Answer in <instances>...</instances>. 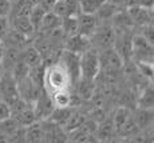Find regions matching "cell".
<instances>
[{"mask_svg":"<svg viewBox=\"0 0 154 143\" xmlns=\"http://www.w3.org/2000/svg\"><path fill=\"white\" fill-rule=\"evenodd\" d=\"M20 53H22V50L14 48V47H4L2 59H0L3 63V67H4V72H11L12 71L15 64L20 60Z\"/></svg>","mask_w":154,"mask_h":143,"instance_id":"23","label":"cell"},{"mask_svg":"<svg viewBox=\"0 0 154 143\" xmlns=\"http://www.w3.org/2000/svg\"><path fill=\"white\" fill-rule=\"evenodd\" d=\"M19 98L16 80L11 72H4L3 78L0 79V99L8 104H12Z\"/></svg>","mask_w":154,"mask_h":143,"instance_id":"10","label":"cell"},{"mask_svg":"<svg viewBox=\"0 0 154 143\" xmlns=\"http://www.w3.org/2000/svg\"><path fill=\"white\" fill-rule=\"evenodd\" d=\"M91 47V41L88 36H85L82 34H74L71 36H67L64 40V50L74 53H83Z\"/></svg>","mask_w":154,"mask_h":143,"instance_id":"14","label":"cell"},{"mask_svg":"<svg viewBox=\"0 0 154 143\" xmlns=\"http://www.w3.org/2000/svg\"><path fill=\"white\" fill-rule=\"evenodd\" d=\"M79 58H81V55L70 52V51H67V50L63 48V51L60 53V58H59V60H58L59 63L66 68L67 74H69L70 80H71V87L81 79V64H79Z\"/></svg>","mask_w":154,"mask_h":143,"instance_id":"8","label":"cell"},{"mask_svg":"<svg viewBox=\"0 0 154 143\" xmlns=\"http://www.w3.org/2000/svg\"><path fill=\"white\" fill-rule=\"evenodd\" d=\"M2 40L4 47H14V48H17V50H23L24 47L28 46L29 41H32L31 39H28L27 36L20 34L19 31H16L12 27H10L7 29V32L2 38Z\"/></svg>","mask_w":154,"mask_h":143,"instance_id":"16","label":"cell"},{"mask_svg":"<svg viewBox=\"0 0 154 143\" xmlns=\"http://www.w3.org/2000/svg\"><path fill=\"white\" fill-rule=\"evenodd\" d=\"M107 2L112 3L114 5H117V7H119V8H127L126 7V0H107Z\"/></svg>","mask_w":154,"mask_h":143,"instance_id":"38","label":"cell"},{"mask_svg":"<svg viewBox=\"0 0 154 143\" xmlns=\"http://www.w3.org/2000/svg\"><path fill=\"white\" fill-rule=\"evenodd\" d=\"M72 111H74V107H70V106L69 107H55L48 119L63 127L66 124V122L69 120V118L71 117Z\"/></svg>","mask_w":154,"mask_h":143,"instance_id":"28","label":"cell"},{"mask_svg":"<svg viewBox=\"0 0 154 143\" xmlns=\"http://www.w3.org/2000/svg\"><path fill=\"white\" fill-rule=\"evenodd\" d=\"M127 12L131 16L135 27H143L154 23V7H141V5H130Z\"/></svg>","mask_w":154,"mask_h":143,"instance_id":"12","label":"cell"},{"mask_svg":"<svg viewBox=\"0 0 154 143\" xmlns=\"http://www.w3.org/2000/svg\"><path fill=\"white\" fill-rule=\"evenodd\" d=\"M35 110V114H36L38 120H44V119H48L50 115L52 114L55 106L54 102L51 99V95L48 91H46V88H43L40 91V94L38 95V98L35 99V102L32 103Z\"/></svg>","mask_w":154,"mask_h":143,"instance_id":"11","label":"cell"},{"mask_svg":"<svg viewBox=\"0 0 154 143\" xmlns=\"http://www.w3.org/2000/svg\"><path fill=\"white\" fill-rule=\"evenodd\" d=\"M55 2H56V0H38L36 4L40 5V7H42L43 10L46 11V12H48V11L52 10V7H54Z\"/></svg>","mask_w":154,"mask_h":143,"instance_id":"37","label":"cell"},{"mask_svg":"<svg viewBox=\"0 0 154 143\" xmlns=\"http://www.w3.org/2000/svg\"><path fill=\"white\" fill-rule=\"evenodd\" d=\"M95 136H97V139H98V142H110L114 138H117L111 114L98 123L97 131H95Z\"/></svg>","mask_w":154,"mask_h":143,"instance_id":"17","label":"cell"},{"mask_svg":"<svg viewBox=\"0 0 154 143\" xmlns=\"http://www.w3.org/2000/svg\"><path fill=\"white\" fill-rule=\"evenodd\" d=\"M51 99L54 102L55 107H71V100H72V91L71 88H63L51 92Z\"/></svg>","mask_w":154,"mask_h":143,"instance_id":"27","label":"cell"},{"mask_svg":"<svg viewBox=\"0 0 154 143\" xmlns=\"http://www.w3.org/2000/svg\"><path fill=\"white\" fill-rule=\"evenodd\" d=\"M10 28V17L7 16H0V39L4 36L7 29Z\"/></svg>","mask_w":154,"mask_h":143,"instance_id":"36","label":"cell"},{"mask_svg":"<svg viewBox=\"0 0 154 143\" xmlns=\"http://www.w3.org/2000/svg\"><path fill=\"white\" fill-rule=\"evenodd\" d=\"M135 32H138L140 35H142L145 39L149 41V43L154 44V23L147 24V26H143V27H138Z\"/></svg>","mask_w":154,"mask_h":143,"instance_id":"33","label":"cell"},{"mask_svg":"<svg viewBox=\"0 0 154 143\" xmlns=\"http://www.w3.org/2000/svg\"><path fill=\"white\" fill-rule=\"evenodd\" d=\"M43 86L46 91L50 94L58 90H63V88H70L71 87V80L67 74L66 68L60 63H54L46 65L44 70V79H43Z\"/></svg>","mask_w":154,"mask_h":143,"instance_id":"1","label":"cell"},{"mask_svg":"<svg viewBox=\"0 0 154 143\" xmlns=\"http://www.w3.org/2000/svg\"><path fill=\"white\" fill-rule=\"evenodd\" d=\"M133 114H134L135 123L140 130H143L154 124V110L135 107V110H133Z\"/></svg>","mask_w":154,"mask_h":143,"instance_id":"21","label":"cell"},{"mask_svg":"<svg viewBox=\"0 0 154 143\" xmlns=\"http://www.w3.org/2000/svg\"><path fill=\"white\" fill-rule=\"evenodd\" d=\"M16 83H17L19 96L28 103H34L35 99L38 98V95L40 94V91L44 88V87L38 86L34 80L29 78V75L26 76V78H23V79H20V80H17Z\"/></svg>","mask_w":154,"mask_h":143,"instance_id":"13","label":"cell"},{"mask_svg":"<svg viewBox=\"0 0 154 143\" xmlns=\"http://www.w3.org/2000/svg\"><path fill=\"white\" fill-rule=\"evenodd\" d=\"M3 75H4V67H3V63L0 60V79L3 78Z\"/></svg>","mask_w":154,"mask_h":143,"instance_id":"39","label":"cell"},{"mask_svg":"<svg viewBox=\"0 0 154 143\" xmlns=\"http://www.w3.org/2000/svg\"><path fill=\"white\" fill-rule=\"evenodd\" d=\"M95 90H97L95 80H88V79H83V78H81L71 87V91L85 103L88 102V100L93 98V95L95 94Z\"/></svg>","mask_w":154,"mask_h":143,"instance_id":"15","label":"cell"},{"mask_svg":"<svg viewBox=\"0 0 154 143\" xmlns=\"http://www.w3.org/2000/svg\"><path fill=\"white\" fill-rule=\"evenodd\" d=\"M135 107L154 110V86L150 82L141 90L135 100Z\"/></svg>","mask_w":154,"mask_h":143,"instance_id":"22","label":"cell"},{"mask_svg":"<svg viewBox=\"0 0 154 143\" xmlns=\"http://www.w3.org/2000/svg\"><path fill=\"white\" fill-rule=\"evenodd\" d=\"M20 59H22L29 68H34V67H38V65H40V64H44L39 51H38L32 44H28L27 47H24V48L22 50Z\"/></svg>","mask_w":154,"mask_h":143,"instance_id":"24","label":"cell"},{"mask_svg":"<svg viewBox=\"0 0 154 143\" xmlns=\"http://www.w3.org/2000/svg\"><path fill=\"white\" fill-rule=\"evenodd\" d=\"M8 117H11L10 104L5 103L4 100L0 99V120H3V119H7Z\"/></svg>","mask_w":154,"mask_h":143,"instance_id":"35","label":"cell"},{"mask_svg":"<svg viewBox=\"0 0 154 143\" xmlns=\"http://www.w3.org/2000/svg\"><path fill=\"white\" fill-rule=\"evenodd\" d=\"M114 31L115 38L112 48L121 56L123 64L130 63L133 53V38H134L137 28H114Z\"/></svg>","mask_w":154,"mask_h":143,"instance_id":"2","label":"cell"},{"mask_svg":"<svg viewBox=\"0 0 154 143\" xmlns=\"http://www.w3.org/2000/svg\"><path fill=\"white\" fill-rule=\"evenodd\" d=\"M10 108H11V117L22 127H27L28 124L38 120L32 103L26 102L22 98H19L12 104H10Z\"/></svg>","mask_w":154,"mask_h":143,"instance_id":"6","label":"cell"},{"mask_svg":"<svg viewBox=\"0 0 154 143\" xmlns=\"http://www.w3.org/2000/svg\"><path fill=\"white\" fill-rule=\"evenodd\" d=\"M99 65L102 72H121L123 71V60L114 48H106L98 51Z\"/></svg>","mask_w":154,"mask_h":143,"instance_id":"7","label":"cell"},{"mask_svg":"<svg viewBox=\"0 0 154 143\" xmlns=\"http://www.w3.org/2000/svg\"><path fill=\"white\" fill-rule=\"evenodd\" d=\"M12 11V0H0V16L10 17Z\"/></svg>","mask_w":154,"mask_h":143,"instance_id":"34","label":"cell"},{"mask_svg":"<svg viewBox=\"0 0 154 143\" xmlns=\"http://www.w3.org/2000/svg\"><path fill=\"white\" fill-rule=\"evenodd\" d=\"M44 134H43V124L42 120H35L34 123L28 124L24 129V139L29 143H39L43 142Z\"/></svg>","mask_w":154,"mask_h":143,"instance_id":"25","label":"cell"},{"mask_svg":"<svg viewBox=\"0 0 154 143\" xmlns=\"http://www.w3.org/2000/svg\"><path fill=\"white\" fill-rule=\"evenodd\" d=\"M114 38H115V31H114V27H112L111 23L98 24L95 31H94L90 36L91 47L95 48L97 51L111 48L112 44H114Z\"/></svg>","mask_w":154,"mask_h":143,"instance_id":"4","label":"cell"},{"mask_svg":"<svg viewBox=\"0 0 154 143\" xmlns=\"http://www.w3.org/2000/svg\"><path fill=\"white\" fill-rule=\"evenodd\" d=\"M60 24H62V17L54 14L52 11H48V12L44 14L43 20L40 23L39 28H38L36 34H48V32L54 31V29L60 28Z\"/></svg>","mask_w":154,"mask_h":143,"instance_id":"20","label":"cell"},{"mask_svg":"<svg viewBox=\"0 0 154 143\" xmlns=\"http://www.w3.org/2000/svg\"><path fill=\"white\" fill-rule=\"evenodd\" d=\"M3 51H4V44H3V40H2V39H0V59H2Z\"/></svg>","mask_w":154,"mask_h":143,"instance_id":"40","label":"cell"},{"mask_svg":"<svg viewBox=\"0 0 154 143\" xmlns=\"http://www.w3.org/2000/svg\"><path fill=\"white\" fill-rule=\"evenodd\" d=\"M60 29L67 36H71L74 34H78V16H64L62 17Z\"/></svg>","mask_w":154,"mask_h":143,"instance_id":"29","label":"cell"},{"mask_svg":"<svg viewBox=\"0 0 154 143\" xmlns=\"http://www.w3.org/2000/svg\"><path fill=\"white\" fill-rule=\"evenodd\" d=\"M79 64H81V78L95 80L100 70L98 51L95 48H93V47H90L87 51L81 53Z\"/></svg>","mask_w":154,"mask_h":143,"instance_id":"5","label":"cell"},{"mask_svg":"<svg viewBox=\"0 0 154 143\" xmlns=\"http://www.w3.org/2000/svg\"><path fill=\"white\" fill-rule=\"evenodd\" d=\"M119 10H122V8L117 7V5H114L112 3H110V2H107V0H106V2L103 3L102 7L98 10V12L95 14V17H97L98 24H103V23H111L114 15L117 14Z\"/></svg>","mask_w":154,"mask_h":143,"instance_id":"26","label":"cell"},{"mask_svg":"<svg viewBox=\"0 0 154 143\" xmlns=\"http://www.w3.org/2000/svg\"><path fill=\"white\" fill-rule=\"evenodd\" d=\"M10 27L15 28L16 31H19L20 34H23L24 36H27L28 39L32 40V38L35 36L36 31H35L34 26L31 24L28 19V15H19V16H14L12 20H10Z\"/></svg>","mask_w":154,"mask_h":143,"instance_id":"18","label":"cell"},{"mask_svg":"<svg viewBox=\"0 0 154 143\" xmlns=\"http://www.w3.org/2000/svg\"><path fill=\"white\" fill-rule=\"evenodd\" d=\"M98 22H97L95 15L90 14H79L78 15V34H82L85 36H91L94 31H95Z\"/></svg>","mask_w":154,"mask_h":143,"instance_id":"19","label":"cell"},{"mask_svg":"<svg viewBox=\"0 0 154 143\" xmlns=\"http://www.w3.org/2000/svg\"><path fill=\"white\" fill-rule=\"evenodd\" d=\"M44 14H46V11H44L43 8L40 7V5H38V4H35L34 7L29 10L28 19H29V22H31V24L34 26L35 31H38V28H39L40 23H42V20H43Z\"/></svg>","mask_w":154,"mask_h":143,"instance_id":"31","label":"cell"},{"mask_svg":"<svg viewBox=\"0 0 154 143\" xmlns=\"http://www.w3.org/2000/svg\"><path fill=\"white\" fill-rule=\"evenodd\" d=\"M131 62L134 63H154V44L149 43L142 35L135 32L133 38V53Z\"/></svg>","mask_w":154,"mask_h":143,"instance_id":"3","label":"cell"},{"mask_svg":"<svg viewBox=\"0 0 154 143\" xmlns=\"http://www.w3.org/2000/svg\"><path fill=\"white\" fill-rule=\"evenodd\" d=\"M106 0H81V12L95 15Z\"/></svg>","mask_w":154,"mask_h":143,"instance_id":"30","label":"cell"},{"mask_svg":"<svg viewBox=\"0 0 154 143\" xmlns=\"http://www.w3.org/2000/svg\"><path fill=\"white\" fill-rule=\"evenodd\" d=\"M42 124H43V134H44L43 142H50V143L69 142V134L64 131V129L60 124L55 123V122L50 120V119L42 120Z\"/></svg>","mask_w":154,"mask_h":143,"instance_id":"9","label":"cell"},{"mask_svg":"<svg viewBox=\"0 0 154 143\" xmlns=\"http://www.w3.org/2000/svg\"><path fill=\"white\" fill-rule=\"evenodd\" d=\"M67 16H78L81 14V0H64Z\"/></svg>","mask_w":154,"mask_h":143,"instance_id":"32","label":"cell"}]
</instances>
